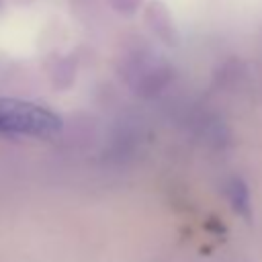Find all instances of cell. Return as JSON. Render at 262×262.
<instances>
[{"mask_svg":"<svg viewBox=\"0 0 262 262\" xmlns=\"http://www.w3.org/2000/svg\"><path fill=\"white\" fill-rule=\"evenodd\" d=\"M61 129V117L53 111L14 98L0 100V133L47 137Z\"/></svg>","mask_w":262,"mask_h":262,"instance_id":"cell-1","label":"cell"}]
</instances>
